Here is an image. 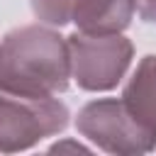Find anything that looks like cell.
<instances>
[{
  "mask_svg": "<svg viewBox=\"0 0 156 156\" xmlns=\"http://www.w3.org/2000/svg\"><path fill=\"white\" fill-rule=\"evenodd\" d=\"M73 2L76 0H29L34 17L51 27H63L71 22Z\"/></svg>",
  "mask_w": 156,
  "mask_h": 156,
  "instance_id": "52a82bcc",
  "label": "cell"
},
{
  "mask_svg": "<svg viewBox=\"0 0 156 156\" xmlns=\"http://www.w3.org/2000/svg\"><path fill=\"white\" fill-rule=\"evenodd\" d=\"M68 107L56 98L0 90V154H17L68 127Z\"/></svg>",
  "mask_w": 156,
  "mask_h": 156,
  "instance_id": "3957f363",
  "label": "cell"
},
{
  "mask_svg": "<svg viewBox=\"0 0 156 156\" xmlns=\"http://www.w3.org/2000/svg\"><path fill=\"white\" fill-rule=\"evenodd\" d=\"M66 39L71 54V78L78 83V88L88 93H102L119 85L134 56V46L122 32L119 34L73 32Z\"/></svg>",
  "mask_w": 156,
  "mask_h": 156,
  "instance_id": "277c9868",
  "label": "cell"
},
{
  "mask_svg": "<svg viewBox=\"0 0 156 156\" xmlns=\"http://www.w3.org/2000/svg\"><path fill=\"white\" fill-rule=\"evenodd\" d=\"M68 39L44 24H24L0 41V90L27 98H56L68 88Z\"/></svg>",
  "mask_w": 156,
  "mask_h": 156,
  "instance_id": "6da1fadb",
  "label": "cell"
},
{
  "mask_svg": "<svg viewBox=\"0 0 156 156\" xmlns=\"http://www.w3.org/2000/svg\"><path fill=\"white\" fill-rule=\"evenodd\" d=\"M76 129L100 151L136 156L156 149V124L139 117L122 98L90 100L78 110Z\"/></svg>",
  "mask_w": 156,
  "mask_h": 156,
  "instance_id": "7a4b0ae2",
  "label": "cell"
},
{
  "mask_svg": "<svg viewBox=\"0 0 156 156\" xmlns=\"http://www.w3.org/2000/svg\"><path fill=\"white\" fill-rule=\"evenodd\" d=\"M122 100L146 122L156 124V54L144 56L122 90Z\"/></svg>",
  "mask_w": 156,
  "mask_h": 156,
  "instance_id": "8992f818",
  "label": "cell"
},
{
  "mask_svg": "<svg viewBox=\"0 0 156 156\" xmlns=\"http://www.w3.org/2000/svg\"><path fill=\"white\" fill-rule=\"evenodd\" d=\"M51 151H88V149L78 141H58V144L51 146Z\"/></svg>",
  "mask_w": 156,
  "mask_h": 156,
  "instance_id": "9c48e42d",
  "label": "cell"
},
{
  "mask_svg": "<svg viewBox=\"0 0 156 156\" xmlns=\"http://www.w3.org/2000/svg\"><path fill=\"white\" fill-rule=\"evenodd\" d=\"M136 0H76L71 22L88 34H119L132 24Z\"/></svg>",
  "mask_w": 156,
  "mask_h": 156,
  "instance_id": "5b68a950",
  "label": "cell"
},
{
  "mask_svg": "<svg viewBox=\"0 0 156 156\" xmlns=\"http://www.w3.org/2000/svg\"><path fill=\"white\" fill-rule=\"evenodd\" d=\"M136 12L144 22L156 24V0H136Z\"/></svg>",
  "mask_w": 156,
  "mask_h": 156,
  "instance_id": "ba28073f",
  "label": "cell"
}]
</instances>
